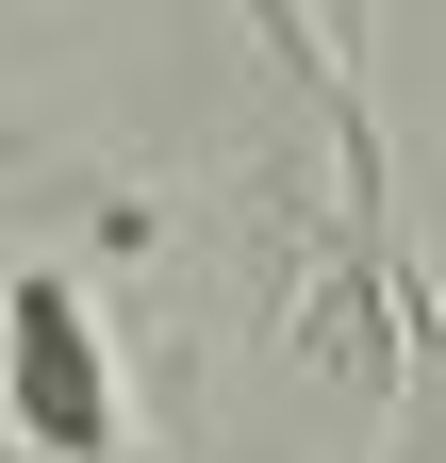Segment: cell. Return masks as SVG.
<instances>
[{
  "instance_id": "obj_1",
  "label": "cell",
  "mask_w": 446,
  "mask_h": 463,
  "mask_svg": "<svg viewBox=\"0 0 446 463\" xmlns=\"http://www.w3.org/2000/svg\"><path fill=\"white\" fill-rule=\"evenodd\" d=\"M0 414H17V463H116L133 397H116V331L67 265L0 281Z\"/></svg>"
}]
</instances>
